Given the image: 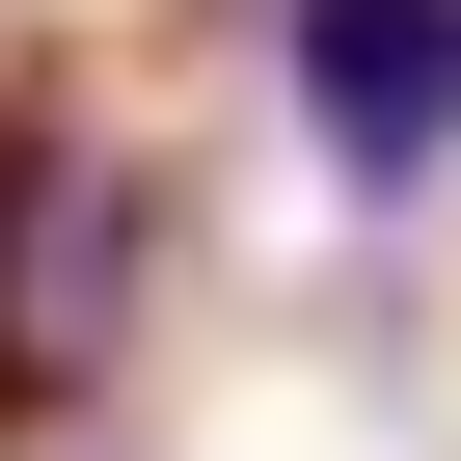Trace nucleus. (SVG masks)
<instances>
[{
	"label": "nucleus",
	"instance_id": "nucleus-2",
	"mask_svg": "<svg viewBox=\"0 0 461 461\" xmlns=\"http://www.w3.org/2000/svg\"><path fill=\"white\" fill-rule=\"evenodd\" d=\"M299 136H326L380 217H434V136H461V0H299Z\"/></svg>",
	"mask_w": 461,
	"mask_h": 461
},
{
	"label": "nucleus",
	"instance_id": "nucleus-1",
	"mask_svg": "<svg viewBox=\"0 0 461 461\" xmlns=\"http://www.w3.org/2000/svg\"><path fill=\"white\" fill-rule=\"evenodd\" d=\"M136 245H163V190L82 136V109H28L0 136V380H109V326H136Z\"/></svg>",
	"mask_w": 461,
	"mask_h": 461
}]
</instances>
